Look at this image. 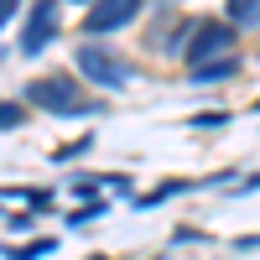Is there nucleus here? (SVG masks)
<instances>
[{"instance_id": "1a4fd4ad", "label": "nucleus", "mask_w": 260, "mask_h": 260, "mask_svg": "<svg viewBox=\"0 0 260 260\" xmlns=\"http://www.w3.org/2000/svg\"><path fill=\"white\" fill-rule=\"evenodd\" d=\"M26 120V104H0V130H16Z\"/></svg>"}, {"instance_id": "0eeeda50", "label": "nucleus", "mask_w": 260, "mask_h": 260, "mask_svg": "<svg viewBox=\"0 0 260 260\" xmlns=\"http://www.w3.org/2000/svg\"><path fill=\"white\" fill-rule=\"evenodd\" d=\"M255 21H260L255 0H234V6H229V26H255Z\"/></svg>"}, {"instance_id": "9b49d317", "label": "nucleus", "mask_w": 260, "mask_h": 260, "mask_svg": "<svg viewBox=\"0 0 260 260\" xmlns=\"http://www.w3.org/2000/svg\"><path fill=\"white\" fill-rule=\"evenodd\" d=\"M11 16H16V6H11V0H0V26H6Z\"/></svg>"}, {"instance_id": "20e7f679", "label": "nucleus", "mask_w": 260, "mask_h": 260, "mask_svg": "<svg viewBox=\"0 0 260 260\" xmlns=\"http://www.w3.org/2000/svg\"><path fill=\"white\" fill-rule=\"evenodd\" d=\"M57 6L52 0H37V6L26 11V26H21V52L26 57H37V52H47V42L57 37Z\"/></svg>"}, {"instance_id": "f257e3e1", "label": "nucleus", "mask_w": 260, "mask_h": 260, "mask_svg": "<svg viewBox=\"0 0 260 260\" xmlns=\"http://www.w3.org/2000/svg\"><path fill=\"white\" fill-rule=\"evenodd\" d=\"M73 62H78V73L89 78L94 89H125V83L136 78V62L120 57L115 47H104V42H83L73 52Z\"/></svg>"}, {"instance_id": "f03ea898", "label": "nucleus", "mask_w": 260, "mask_h": 260, "mask_svg": "<svg viewBox=\"0 0 260 260\" xmlns=\"http://www.w3.org/2000/svg\"><path fill=\"white\" fill-rule=\"evenodd\" d=\"M26 104H37V110H47V115H94V99H83L68 73H42V78H31L26 83Z\"/></svg>"}, {"instance_id": "6e6552de", "label": "nucleus", "mask_w": 260, "mask_h": 260, "mask_svg": "<svg viewBox=\"0 0 260 260\" xmlns=\"http://www.w3.org/2000/svg\"><path fill=\"white\" fill-rule=\"evenodd\" d=\"M52 240H31V245H21V250H6V260H37V255H47Z\"/></svg>"}, {"instance_id": "9d476101", "label": "nucleus", "mask_w": 260, "mask_h": 260, "mask_svg": "<svg viewBox=\"0 0 260 260\" xmlns=\"http://www.w3.org/2000/svg\"><path fill=\"white\" fill-rule=\"evenodd\" d=\"M99 213H104V203H99V198H94V203H83V208H78V213H73V224H89V219H99Z\"/></svg>"}, {"instance_id": "39448f33", "label": "nucleus", "mask_w": 260, "mask_h": 260, "mask_svg": "<svg viewBox=\"0 0 260 260\" xmlns=\"http://www.w3.org/2000/svg\"><path fill=\"white\" fill-rule=\"evenodd\" d=\"M136 16H141V6H136V0H104V6H94L89 16H83V31H89V42H94V37H104V31L130 26Z\"/></svg>"}, {"instance_id": "7ed1b4c3", "label": "nucleus", "mask_w": 260, "mask_h": 260, "mask_svg": "<svg viewBox=\"0 0 260 260\" xmlns=\"http://www.w3.org/2000/svg\"><path fill=\"white\" fill-rule=\"evenodd\" d=\"M224 57H234V26H229V21H192L187 47H182L187 73L208 68V62H224Z\"/></svg>"}, {"instance_id": "423d86ee", "label": "nucleus", "mask_w": 260, "mask_h": 260, "mask_svg": "<svg viewBox=\"0 0 260 260\" xmlns=\"http://www.w3.org/2000/svg\"><path fill=\"white\" fill-rule=\"evenodd\" d=\"M240 73V57H224V62H208V68H192V83H224Z\"/></svg>"}]
</instances>
